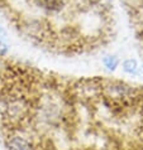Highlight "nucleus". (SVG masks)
<instances>
[{
	"label": "nucleus",
	"instance_id": "20e7f679",
	"mask_svg": "<svg viewBox=\"0 0 143 150\" xmlns=\"http://www.w3.org/2000/svg\"><path fill=\"white\" fill-rule=\"evenodd\" d=\"M104 62H105V66H107L109 69H112V71H114L117 68V66H118V59L115 57H112V56L105 58Z\"/></svg>",
	"mask_w": 143,
	"mask_h": 150
},
{
	"label": "nucleus",
	"instance_id": "f03ea898",
	"mask_svg": "<svg viewBox=\"0 0 143 150\" xmlns=\"http://www.w3.org/2000/svg\"><path fill=\"white\" fill-rule=\"evenodd\" d=\"M34 4L47 13H57L65 5V0H34Z\"/></svg>",
	"mask_w": 143,
	"mask_h": 150
},
{
	"label": "nucleus",
	"instance_id": "7ed1b4c3",
	"mask_svg": "<svg viewBox=\"0 0 143 150\" xmlns=\"http://www.w3.org/2000/svg\"><path fill=\"white\" fill-rule=\"evenodd\" d=\"M123 68L125 72H128L130 74H134L136 73V69H137V63H136V61H133V59H127L123 63Z\"/></svg>",
	"mask_w": 143,
	"mask_h": 150
},
{
	"label": "nucleus",
	"instance_id": "f257e3e1",
	"mask_svg": "<svg viewBox=\"0 0 143 150\" xmlns=\"http://www.w3.org/2000/svg\"><path fill=\"white\" fill-rule=\"evenodd\" d=\"M6 150H143V86L20 66L0 80Z\"/></svg>",
	"mask_w": 143,
	"mask_h": 150
}]
</instances>
